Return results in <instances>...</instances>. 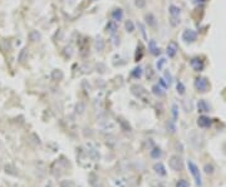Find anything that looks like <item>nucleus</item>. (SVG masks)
I'll use <instances>...</instances> for the list:
<instances>
[{"mask_svg": "<svg viewBox=\"0 0 226 187\" xmlns=\"http://www.w3.org/2000/svg\"><path fill=\"white\" fill-rule=\"evenodd\" d=\"M187 167H188V171H190V173L192 174V177H193V179H195L196 186L201 187V186H202V178H201V173H200L198 167H197L192 161H187Z\"/></svg>", "mask_w": 226, "mask_h": 187, "instance_id": "obj_1", "label": "nucleus"}, {"mask_svg": "<svg viewBox=\"0 0 226 187\" xmlns=\"http://www.w3.org/2000/svg\"><path fill=\"white\" fill-rule=\"evenodd\" d=\"M168 164L173 171H182V168H183V162H182L181 157H178L177 154L171 156V158L168 161Z\"/></svg>", "mask_w": 226, "mask_h": 187, "instance_id": "obj_2", "label": "nucleus"}, {"mask_svg": "<svg viewBox=\"0 0 226 187\" xmlns=\"http://www.w3.org/2000/svg\"><path fill=\"white\" fill-rule=\"evenodd\" d=\"M197 38V34L196 32H193L192 29H186L183 33H182V39L186 42V43H193Z\"/></svg>", "mask_w": 226, "mask_h": 187, "instance_id": "obj_3", "label": "nucleus"}, {"mask_svg": "<svg viewBox=\"0 0 226 187\" xmlns=\"http://www.w3.org/2000/svg\"><path fill=\"white\" fill-rule=\"evenodd\" d=\"M195 87H196V89L198 90V92H206L207 90V88H208V82H207V79L206 78H197L196 80H195Z\"/></svg>", "mask_w": 226, "mask_h": 187, "instance_id": "obj_4", "label": "nucleus"}, {"mask_svg": "<svg viewBox=\"0 0 226 187\" xmlns=\"http://www.w3.org/2000/svg\"><path fill=\"white\" fill-rule=\"evenodd\" d=\"M177 50H178V45H177V43H176V42H170V43H168V45H167V49H166L167 55H168L170 58H173V57L176 55Z\"/></svg>", "mask_w": 226, "mask_h": 187, "instance_id": "obj_5", "label": "nucleus"}, {"mask_svg": "<svg viewBox=\"0 0 226 187\" xmlns=\"http://www.w3.org/2000/svg\"><path fill=\"white\" fill-rule=\"evenodd\" d=\"M190 64H191L192 69L196 70V72H201V70L203 69V62H202L200 58H193V59H191Z\"/></svg>", "mask_w": 226, "mask_h": 187, "instance_id": "obj_6", "label": "nucleus"}, {"mask_svg": "<svg viewBox=\"0 0 226 187\" xmlns=\"http://www.w3.org/2000/svg\"><path fill=\"white\" fill-rule=\"evenodd\" d=\"M211 123H212V121H211V118H208L207 116H201V117L197 119V124H198V127H201V128H207V127L211 126Z\"/></svg>", "mask_w": 226, "mask_h": 187, "instance_id": "obj_7", "label": "nucleus"}, {"mask_svg": "<svg viewBox=\"0 0 226 187\" xmlns=\"http://www.w3.org/2000/svg\"><path fill=\"white\" fill-rule=\"evenodd\" d=\"M112 19H113V22H121L122 19H123V10L122 9H120V8H117V9H115L112 12Z\"/></svg>", "mask_w": 226, "mask_h": 187, "instance_id": "obj_8", "label": "nucleus"}, {"mask_svg": "<svg viewBox=\"0 0 226 187\" xmlns=\"http://www.w3.org/2000/svg\"><path fill=\"white\" fill-rule=\"evenodd\" d=\"M152 93L155 96H157V97H163L165 96V89L160 84H155L152 87Z\"/></svg>", "mask_w": 226, "mask_h": 187, "instance_id": "obj_9", "label": "nucleus"}, {"mask_svg": "<svg viewBox=\"0 0 226 187\" xmlns=\"http://www.w3.org/2000/svg\"><path fill=\"white\" fill-rule=\"evenodd\" d=\"M42 39V34L38 32V30H32L30 33H29V40L32 42V43H37V42H39Z\"/></svg>", "mask_w": 226, "mask_h": 187, "instance_id": "obj_10", "label": "nucleus"}, {"mask_svg": "<svg viewBox=\"0 0 226 187\" xmlns=\"http://www.w3.org/2000/svg\"><path fill=\"white\" fill-rule=\"evenodd\" d=\"M153 169H155V172H156V173H158L160 176H166V168H165L163 163H161V162L155 163Z\"/></svg>", "mask_w": 226, "mask_h": 187, "instance_id": "obj_11", "label": "nucleus"}, {"mask_svg": "<svg viewBox=\"0 0 226 187\" xmlns=\"http://www.w3.org/2000/svg\"><path fill=\"white\" fill-rule=\"evenodd\" d=\"M105 30L109 33V34H115L117 30H118V25H117V23L116 22H109L108 24H107V27H105Z\"/></svg>", "mask_w": 226, "mask_h": 187, "instance_id": "obj_12", "label": "nucleus"}, {"mask_svg": "<svg viewBox=\"0 0 226 187\" xmlns=\"http://www.w3.org/2000/svg\"><path fill=\"white\" fill-rule=\"evenodd\" d=\"M148 49H150L151 54H153V55H158V54H160V48L157 47V44H156L155 40H150V43H148Z\"/></svg>", "mask_w": 226, "mask_h": 187, "instance_id": "obj_13", "label": "nucleus"}, {"mask_svg": "<svg viewBox=\"0 0 226 187\" xmlns=\"http://www.w3.org/2000/svg\"><path fill=\"white\" fill-rule=\"evenodd\" d=\"M168 13H170L171 18H178V15L181 14V10H180V8H178V7H176V5H171V7L168 8Z\"/></svg>", "mask_w": 226, "mask_h": 187, "instance_id": "obj_14", "label": "nucleus"}, {"mask_svg": "<svg viewBox=\"0 0 226 187\" xmlns=\"http://www.w3.org/2000/svg\"><path fill=\"white\" fill-rule=\"evenodd\" d=\"M197 109H198V112H208L210 111V106L205 102V101H198V103H197Z\"/></svg>", "mask_w": 226, "mask_h": 187, "instance_id": "obj_15", "label": "nucleus"}, {"mask_svg": "<svg viewBox=\"0 0 226 187\" xmlns=\"http://www.w3.org/2000/svg\"><path fill=\"white\" fill-rule=\"evenodd\" d=\"M145 20H146V23H147L150 27H155V25H156V18H155V15L151 14V13H148V14L145 15Z\"/></svg>", "mask_w": 226, "mask_h": 187, "instance_id": "obj_16", "label": "nucleus"}, {"mask_svg": "<svg viewBox=\"0 0 226 187\" xmlns=\"http://www.w3.org/2000/svg\"><path fill=\"white\" fill-rule=\"evenodd\" d=\"M94 48L97 52H100L104 49V40L102 38H97L95 42H94Z\"/></svg>", "mask_w": 226, "mask_h": 187, "instance_id": "obj_17", "label": "nucleus"}, {"mask_svg": "<svg viewBox=\"0 0 226 187\" xmlns=\"http://www.w3.org/2000/svg\"><path fill=\"white\" fill-rule=\"evenodd\" d=\"M142 73H143V70H142V68L141 67H136L133 70H132V77L133 78H136V79H140L141 77H142Z\"/></svg>", "mask_w": 226, "mask_h": 187, "instance_id": "obj_18", "label": "nucleus"}, {"mask_svg": "<svg viewBox=\"0 0 226 187\" xmlns=\"http://www.w3.org/2000/svg\"><path fill=\"white\" fill-rule=\"evenodd\" d=\"M52 78L55 79V80H60L63 78V72L60 69H54L52 72Z\"/></svg>", "mask_w": 226, "mask_h": 187, "instance_id": "obj_19", "label": "nucleus"}, {"mask_svg": "<svg viewBox=\"0 0 226 187\" xmlns=\"http://www.w3.org/2000/svg\"><path fill=\"white\" fill-rule=\"evenodd\" d=\"M161 156H162V151L160 149V148H153L152 151H151V157L152 158H155V159H158V158H161Z\"/></svg>", "mask_w": 226, "mask_h": 187, "instance_id": "obj_20", "label": "nucleus"}, {"mask_svg": "<svg viewBox=\"0 0 226 187\" xmlns=\"http://www.w3.org/2000/svg\"><path fill=\"white\" fill-rule=\"evenodd\" d=\"M166 128L170 133H175L176 132V124H175V121H168L166 123Z\"/></svg>", "mask_w": 226, "mask_h": 187, "instance_id": "obj_21", "label": "nucleus"}, {"mask_svg": "<svg viewBox=\"0 0 226 187\" xmlns=\"http://www.w3.org/2000/svg\"><path fill=\"white\" fill-rule=\"evenodd\" d=\"M125 28H126L127 33L135 32V24H133V22H132V20H127V22L125 23Z\"/></svg>", "mask_w": 226, "mask_h": 187, "instance_id": "obj_22", "label": "nucleus"}, {"mask_svg": "<svg viewBox=\"0 0 226 187\" xmlns=\"http://www.w3.org/2000/svg\"><path fill=\"white\" fill-rule=\"evenodd\" d=\"M172 117H173L172 121H175V122H176V119L178 118V107H177V104H173V106H172Z\"/></svg>", "mask_w": 226, "mask_h": 187, "instance_id": "obj_23", "label": "nucleus"}, {"mask_svg": "<svg viewBox=\"0 0 226 187\" xmlns=\"http://www.w3.org/2000/svg\"><path fill=\"white\" fill-rule=\"evenodd\" d=\"M176 89H177V92H178V94H185V85L181 83V82H178L177 83V85H176Z\"/></svg>", "mask_w": 226, "mask_h": 187, "instance_id": "obj_24", "label": "nucleus"}, {"mask_svg": "<svg viewBox=\"0 0 226 187\" xmlns=\"http://www.w3.org/2000/svg\"><path fill=\"white\" fill-rule=\"evenodd\" d=\"M141 58H142V45L140 44V45L137 47V52H136V57H135V59H136V62H138Z\"/></svg>", "mask_w": 226, "mask_h": 187, "instance_id": "obj_25", "label": "nucleus"}, {"mask_svg": "<svg viewBox=\"0 0 226 187\" xmlns=\"http://www.w3.org/2000/svg\"><path fill=\"white\" fill-rule=\"evenodd\" d=\"M203 169H205V172H206L207 174H211V173H213V171H215V168H213V166H212L211 163H208V164H205Z\"/></svg>", "mask_w": 226, "mask_h": 187, "instance_id": "obj_26", "label": "nucleus"}, {"mask_svg": "<svg viewBox=\"0 0 226 187\" xmlns=\"http://www.w3.org/2000/svg\"><path fill=\"white\" fill-rule=\"evenodd\" d=\"M135 5L140 9H143L146 7V0H135Z\"/></svg>", "mask_w": 226, "mask_h": 187, "instance_id": "obj_27", "label": "nucleus"}, {"mask_svg": "<svg viewBox=\"0 0 226 187\" xmlns=\"http://www.w3.org/2000/svg\"><path fill=\"white\" fill-rule=\"evenodd\" d=\"M176 187H190V184H188V182L186 179H180L176 183Z\"/></svg>", "mask_w": 226, "mask_h": 187, "instance_id": "obj_28", "label": "nucleus"}, {"mask_svg": "<svg viewBox=\"0 0 226 187\" xmlns=\"http://www.w3.org/2000/svg\"><path fill=\"white\" fill-rule=\"evenodd\" d=\"M25 58H27V49H23V50L20 52V55H19V62L23 63V62L25 60Z\"/></svg>", "mask_w": 226, "mask_h": 187, "instance_id": "obj_29", "label": "nucleus"}, {"mask_svg": "<svg viewBox=\"0 0 226 187\" xmlns=\"http://www.w3.org/2000/svg\"><path fill=\"white\" fill-rule=\"evenodd\" d=\"M165 63H166V59H165V58H161V59H160V60L157 62V64H156V67H157V69H158V70H161Z\"/></svg>", "mask_w": 226, "mask_h": 187, "instance_id": "obj_30", "label": "nucleus"}, {"mask_svg": "<svg viewBox=\"0 0 226 187\" xmlns=\"http://www.w3.org/2000/svg\"><path fill=\"white\" fill-rule=\"evenodd\" d=\"M75 109H77V112H78V113H83V112H84V109H85V106H84L83 103H78V104H77V107H75Z\"/></svg>", "mask_w": 226, "mask_h": 187, "instance_id": "obj_31", "label": "nucleus"}, {"mask_svg": "<svg viewBox=\"0 0 226 187\" xmlns=\"http://www.w3.org/2000/svg\"><path fill=\"white\" fill-rule=\"evenodd\" d=\"M165 78L167 79V84L170 85V84H171V82H172V75L170 74V72H165Z\"/></svg>", "mask_w": 226, "mask_h": 187, "instance_id": "obj_32", "label": "nucleus"}, {"mask_svg": "<svg viewBox=\"0 0 226 187\" xmlns=\"http://www.w3.org/2000/svg\"><path fill=\"white\" fill-rule=\"evenodd\" d=\"M138 28L141 29V33H142V35H143V38H145V39H147V35H146V30H145V27H143V24H141V23H138Z\"/></svg>", "mask_w": 226, "mask_h": 187, "instance_id": "obj_33", "label": "nucleus"}, {"mask_svg": "<svg viewBox=\"0 0 226 187\" xmlns=\"http://www.w3.org/2000/svg\"><path fill=\"white\" fill-rule=\"evenodd\" d=\"M113 44H115V47L120 45V38L118 37H113Z\"/></svg>", "mask_w": 226, "mask_h": 187, "instance_id": "obj_34", "label": "nucleus"}, {"mask_svg": "<svg viewBox=\"0 0 226 187\" xmlns=\"http://www.w3.org/2000/svg\"><path fill=\"white\" fill-rule=\"evenodd\" d=\"M160 84H161L163 88H167V87H168V84L165 82V79H160Z\"/></svg>", "mask_w": 226, "mask_h": 187, "instance_id": "obj_35", "label": "nucleus"}, {"mask_svg": "<svg viewBox=\"0 0 226 187\" xmlns=\"http://www.w3.org/2000/svg\"><path fill=\"white\" fill-rule=\"evenodd\" d=\"M225 148H226V146H225Z\"/></svg>", "mask_w": 226, "mask_h": 187, "instance_id": "obj_36", "label": "nucleus"}]
</instances>
